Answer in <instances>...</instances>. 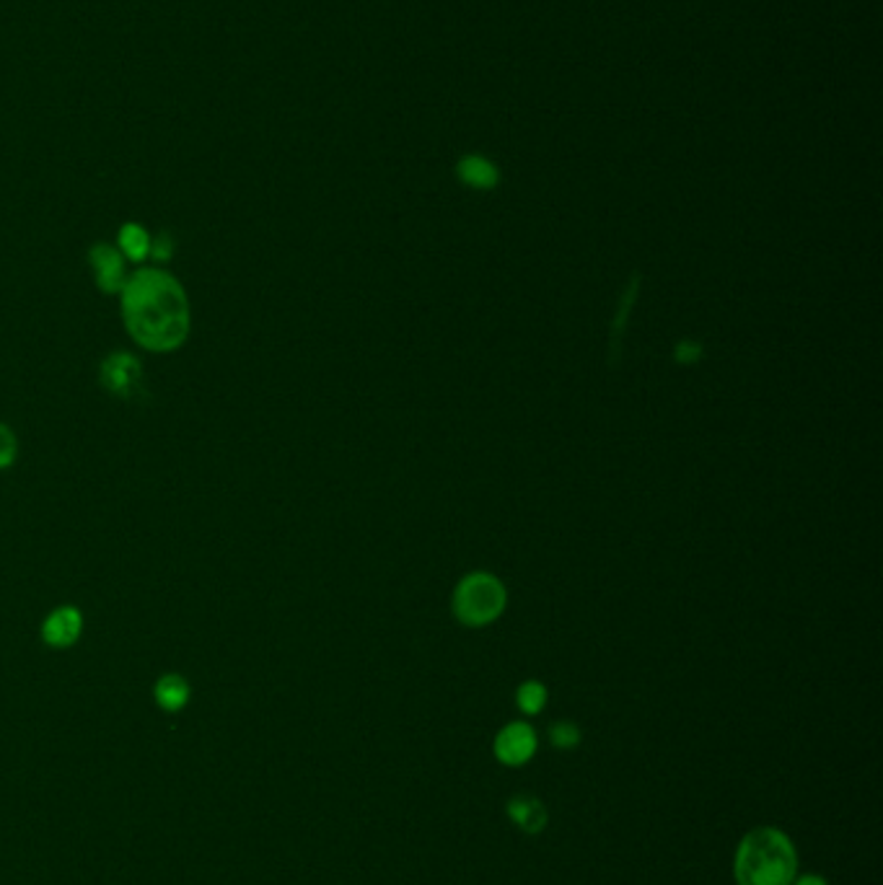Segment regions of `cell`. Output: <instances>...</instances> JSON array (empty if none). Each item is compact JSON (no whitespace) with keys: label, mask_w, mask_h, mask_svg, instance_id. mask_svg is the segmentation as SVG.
<instances>
[{"label":"cell","mask_w":883,"mask_h":885,"mask_svg":"<svg viewBox=\"0 0 883 885\" xmlns=\"http://www.w3.org/2000/svg\"><path fill=\"white\" fill-rule=\"evenodd\" d=\"M124 330L148 352H174L192 332L190 298L182 283L162 267L128 277L120 292Z\"/></svg>","instance_id":"obj_1"},{"label":"cell","mask_w":883,"mask_h":885,"mask_svg":"<svg viewBox=\"0 0 883 885\" xmlns=\"http://www.w3.org/2000/svg\"><path fill=\"white\" fill-rule=\"evenodd\" d=\"M796 841L777 826H756L733 852L736 885H790L801 873Z\"/></svg>","instance_id":"obj_2"},{"label":"cell","mask_w":883,"mask_h":885,"mask_svg":"<svg viewBox=\"0 0 883 885\" xmlns=\"http://www.w3.org/2000/svg\"><path fill=\"white\" fill-rule=\"evenodd\" d=\"M505 606V590L492 575L475 573L456 588L454 611L458 622L467 626H485L496 619Z\"/></svg>","instance_id":"obj_3"},{"label":"cell","mask_w":883,"mask_h":885,"mask_svg":"<svg viewBox=\"0 0 883 885\" xmlns=\"http://www.w3.org/2000/svg\"><path fill=\"white\" fill-rule=\"evenodd\" d=\"M539 749V735L532 725L524 720H513L503 725L498 730L496 741H492V754L503 766H511V769H518V766H526L537 756Z\"/></svg>","instance_id":"obj_4"},{"label":"cell","mask_w":883,"mask_h":885,"mask_svg":"<svg viewBox=\"0 0 883 885\" xmlns=\"http://www.w3.org/2000/svg\"><path fill=\"white\" fill-rule=\"evenodd\" d=\"M99 381L109 394L120 396V399H132V396L141 392L143 381L141 360L130 352L107 355L99 366Z\"/></svg>","instance_id":"obj_5"},{"label":"cell","mask_w":883,"mask_h":885,"mask_svg":"<svg viewBox=\"0 0 883 885\" xmlns=\"http://www.w3.org/2000/svg\"><path fill=\"white\" fill-rule=\"evenodd\" d=\"M88 262H92L96 285L107 296H120L124 283H128V260L120 254V249L112 243H96L88 252Z\"/></svg>","instance_id":"obj_6"},{"label":"cell","mask_w":883,"mask_h":885,"mask_svg":"<svg viewBox=\"0 0 883 885\" xmlns=\"http://www.w3.org/2000/svg\"><path fill=\"white\" fill-rule=\"evenodd\" d=\"M83 614L75 606H58L41 622V639L55 650H68L81 639Z\"/></svg>","instance_id":"obj_7"},{"label":"cell","mask_w":883,"mask_h":885,"mask_svg":"<svg viewBox=\"0 0 883 885\" xmlns=\"http://www.w3.org/2000/svg\"><path fill=\"white\" fill-rule=\"evenodd\" d=\"M508 818L516 824L524 834L537 836L547 828L549 824V811L547 805L541 803L537 796H513L505 803Z\"/></svg>","instance_id":"obj_8"},{"label":"cell","mask_w":883,"mask_h":885,"mask_svg":"<svg viewBox=\"0 0 883 885\" xmlns=\"http://www.w3.org/2000/svg\"><path fill=\"white\" fill-rule=\"evenodd\" d=\"M153 696H156V705L162 707L164 713H179V709H184L187 702H190L192 689L187 684L184 675L164 673L162 679L156 681Z\"/></svg>","instance_id":"obj_9"},{"label":"cell","mask_w":883,"mask_h":885,"mask_svg":"<svg viewBox=\"0 0 883 885\" xmlns=\"http://www.w3.org/2000/svg\"><path fill=\"white\" fill-rule=\"evenodd\" d=\"M151 239L153 236L145 231L141 223H124L117 236V249L128 262L141 264L151 256Z\"/></svg>","instance_id":"obj_10"},{"label":"cell","mask_w":883,"mask_h":885,"mask_svg":"<svg viewBox=\"0 0 883 885\" xmlns=\"http://www.w3.org/2000/svg\"><path fill=\"white\" fill-rule=\"evenodd\" d=\"M458 174H462V179L467 181V184L477 187V190H488V187H492L498 181L496 166L477 156L464 158V162L458 164Z\"/></svg>","instance_id":"obj_11"},{"label":"cell","mask_w":883,"mask_h":885,"mask_svg":"<svg viewBox=\"0 0 883 885\" xmlns=\"http://www.w3.org/2000/svg\"><path fill=\"white\" fill-rule=\"evenodd\" d=\"M516 705L524 715H539L547 705V689L539 681H526V684L518 686L516 692Z\"/></svg>","instance_id":"obj_12"},{"label":"cell","mask_w":883,"mask_h":885,"mask_svg":"<svg viewBox=\"0 0 883 885\" xmlns=\"http://www.w3.org/2000/svg\"><path fill=\"white\" fill-rule=\"evenodd\" d=\"M581 738H583L581 728L575 722H570V720H560V722H554L552 728H549V741H552L554 749H560V751L578 749Z\"/></svg>","instance_id":"obj_13"},{"label":"cell","mask_w":883,"mask_h":885,"mask_svg":"<svg viewBox=\"0 0 883 885\" xmlns=\"http://www.w3.org/2000/svg\"><path fill=\"white\" fill-rule=\"evenodd\" d=\"M19 456V441L16 433L5 422H0V471L11 469Z\"/></svg>","instance_id":"obj_14"},{"label":"cell","mask_w":883,"mask_h":885,"mask_svg":"<svg viewBox=\"0 0 883 885\" xmlns=\"http://www.w3.org/2000/svg\"><path fill=\"white\" fill-rule=\"evenodd\" d=\"M171 254H174L171 236H166V234L153 236V239H151V256H153V260H156V262H169Z\"/></svg>","instance_id":"obj_15"},{"label":"cell","mask_w":883,"mask_h":885,"mask_svg":"<svg viewBox=\"0 0 883 885\" xmlns=\"http://www.w3.org/2000/svg\"><path fill=\"white\" fill-rule=\"evenodd\" d=\"M700 358V347L694 345V343H681L679 347H677V360H681V362H694Z\"/></svg>","instance_id":"obj_16"},{"label":"cell","mask_w":883,"mask_h":885,"mask_svg":"<svg viewBox=\"0 0 883 885\" xmlns=\"http://www.w3.org/2000/svg\"><path fill=\"white\" fill-rule=\"evenodd\" d=\"M790 885H830V881L819 873H798Z\"/></svg>","instance_id":"obj_17"}]
</instances>
